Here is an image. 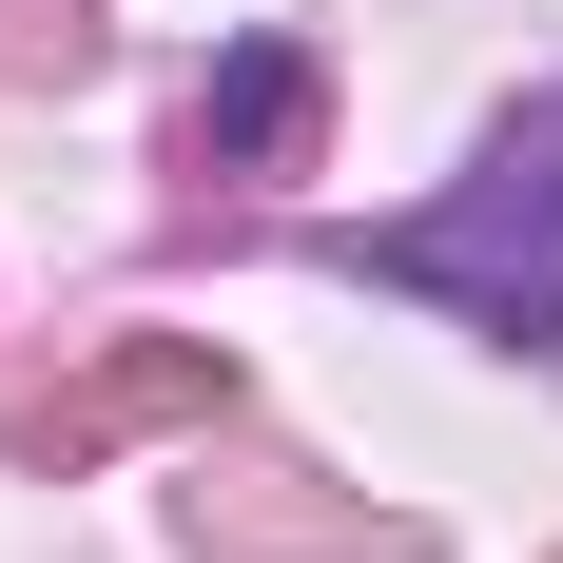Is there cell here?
Instances as JSON below:
<instances>
[{
    "label": "cell",
    "instance_id": "cell-1",
    "mask_svg": "<svg viewBox=\"0 0 563 563\" xmlns=\"http://www.w3.org/2000/svg\"><path fill=\"white\" fill-rule=\"evenodd\" d=\"M369 273H389V291H466L486 331H563V98L486 156V195L369 233Z\"/></svg>",
    "mask_w": 563,
    "mask_h": 563
},
{
    "label": "cell",
    "instance_id": "cell-2",
    "mask_svg": "<svg viewBox=\"0 0 563 563\" xmlns=\"http://www.w3.org/2000/svg\"><path fill=\"white\" fill-rule=\"evenodd\" d=\"M195 389H214V350H136V369H98L78 408H40V448L78 466V448H117V428H156V408H195Z\"/></svg>",
    "mask_w": 563,
    "mask_h": 563
},
{
    "label": "cell",
    "instance_id": "cell-3",
    "mask_svg": "<svg viewBox=\"0 0 563 563\" xmlns=\"http://www.w3.org/2000/svg\"><path fill=\"white\" fill-rule=\"evenodd\" d=\"M291 117H311V78L291 58H233L214 98H195V156H291Z\"/></svg>",
    "mask_w": 563,
    "mask_h": 563
}]
</instances>
